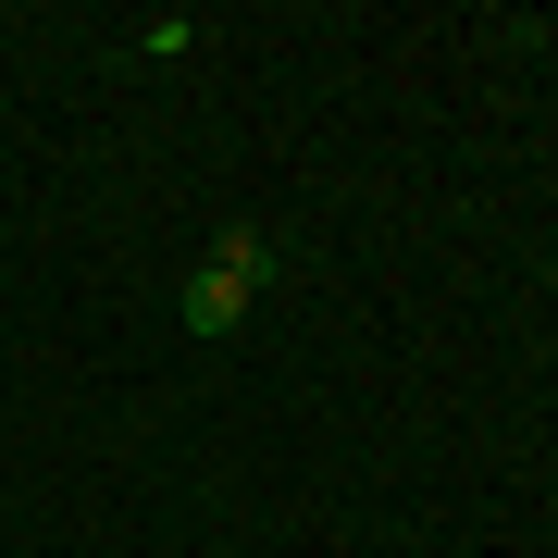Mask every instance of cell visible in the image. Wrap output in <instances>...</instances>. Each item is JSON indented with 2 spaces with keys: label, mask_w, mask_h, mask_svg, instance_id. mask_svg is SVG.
<instances>
[{
  "label": "cell",
  "mask_w": 558,
  "mask_h": 558,
  "mask_svg": "<svg viewBox=\"0 0 558 558\" xmlns=\"http://www.w3.org/2000/svg\"><path fill=\"white\" fill-rule=\"evenodd\" d=\"M260 286H274V236H260V223H223L211 260L186 274V336H236L260 311Z\"/></svg>",
  "instance_id": "6da1fadb"
},
{
  "label": "cell",
  "mask_w": 558,
  "mask_h": 558,
  "mask_svg": "<svg viewBox=\"0 0 558 558\" xmlns=\"http://www.w3.org/2000/svg\"><path fill=\"white\" fill-rule=\"evenodd\" d=\"M137 50H149V62H174V50H199V25H186V13H149V25H137Z\"/></svg>",
  "instance_id": "7a4b0ae2"
},
{
  "label": "cell",
  "mask_w": 558,
  "mask_h": 558,
  "mask_svg": "<svg viewBox=\"0 0 558 558\" xmlns=\"http://www.w3.org/2000/svg\"><path fill=\"white\" fill-rule=\"evenodd\" d=\"M546 286H558V248H546Z\"/></svg>",
  "instance_id": "3957f363"
},
{
  "label": "cell",
  "mask_w": 558,
  "mask_h": 558,
  "mask_svg": "<svg viewBox=\"0 0 558 558\" xmlns=\"http://www.w3.org/2000/svg\"><path fill=\"white\" fill-rule=\"evenodd\" d=\"M546 348H558V323H546Z\"/></svg>",
  "instance_id": "277c9868"
}]
</instances>
